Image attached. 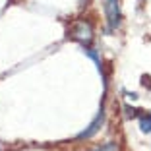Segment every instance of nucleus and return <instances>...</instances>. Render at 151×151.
Listing matches in <instances>:
<instances>
[{"label":"nucleus","instance_id":"nucleus-1","mask_svg":"<svg viewBox=\"0 0 151 151\" xmlns=\"http://www.w3.org/2000/svg\"><path fill=\"white\" fill-rule=\"evenodd\" d=\"M105 14H107V19H109V27H111V29L118 27V23H120L118 0H105Z\"/></svg>","mask_w":151,"mask_h":151},{"label":"nucleus","instance_id":"nucleus-2","mask_svg":"<svg viewBox=\"0 0 151 151\" xmlns=\"http://www.w3.org/2000/svg\"><path fill=\"white\" fill-rule=\"evenodd\" d=\"M72 37H74L76 41H80V43H89L91 37H93V29H91L89 23L78 22L74 25V29H72Z\"/></svg>","mask_w":151,"mask_h":151},{"label":"nucleus","instance_id":"nucleus-3","mask_svg":"<svg viewBox=\"0 0 151 151\" xmlns=\"http://www.w3.org/2000/svg\"><path fill=\"white\" fill-rule=\"evenodd\" d=\"M103 120H105V112H103V109H101V112L97 114V118H95L93 122L89 124V128H87V130H83V132H81L78 138H80V139H89V138H93L95 134L99 132V128H101Z\"/></svg>","mask_w":151,"mask_h":151},{"label":"nucleus","instance_id":"nucleus-4","mask_svg":"<svg viewBox=\"0 0 151 151\" xmlns=\"http://www.w3.org/2000/svg\"><path fill=\"white\" fill-rule=\"evenodd\" d=\"M139 128H142V132H151V114H142Z\"/></svg>","mask_w":151,"mask_h":151},{"label":"nucleus","instance_id":"nucleus-5","mask_svg":"<svg viewBox=\"0 0 151 151\" xmlns=\"http://www.w3.org/2000/svg\"><path fill=\"white\" fill-rule=\"evenodd\" d=\"M95 151H118V147H116V143H107L103 147H97Z\"/></svg>","mask_w":151,"mask_h":151},{"label":"nucleus","instance_id":"nucleus-6","mask_svg":"<svg viewBox=\"0 0 151 151\" xmlns=\"http://www.w3.org/2000/svg\"><path fill=\"white\" fill-rule=\"evenodd\" d=\"M124 111H126V116H128V118H132V116H136V112H138V111H134V109H130L128 105L124 107Z\"/></svg>","mask_w":151,"mask_h":151}]
</instances>
